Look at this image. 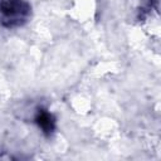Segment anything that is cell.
Wrapping results in <instances>:
<instances>
[{
	"instance_id": "6da1fadb",
	"label": "cell",
	"mask_w": 161,
	"mask_h": 161,
	"mask_svg": "<svg viewBox=\"0 0 161 161\" xmlns=\"http://www.w3.org/2000/svg\"><path fill=\"white\" fill-rule=\"evenodd\" d=\"M31 8L25 0H0V25L8 29L24 25L30 18Z\"/></svg>"
},
{
	"instance_id": "7a4b0ae2",
	"label": "cell",
	"mask_w": 161,
	"mask_h": 161,
	"mask_svg": "<svg viewBox=\"0 0 161 161\" xmlns=\"http://www.w3.org/2000/svg\"><path fill=\"white\" fill-rule=\"evenodd\" d=\"M35 122L38 123V126L45 133H50L54 130V118L47 111H43V109L39 111L38 114H36V117H35Z\"/></svg>"
}]
</instances>
